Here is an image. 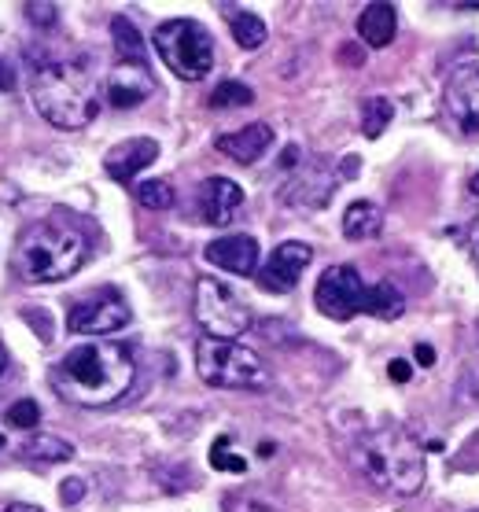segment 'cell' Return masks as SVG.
Here are the masks:
<instances>
[{
    "instance_id": "e575fe53",
    "label": "cell",
    "mask_w": 479,
    "mask_h": 512,
    "mask_svg": "<svg viewBox=\"0 0 479 512\" xmlns=\"http://www.w3.org/2000/svg\"><path fill=\"white\" fill-rule=\"evenodd\" d=\"M391 376H395L398 384H406V380H409V365H406V361H391Z\"/></svg>"
},
{
    "instance_id": "f546056e",
    "label": "cell",
    "mask_w": 479,
    "mask_h": 512,
    "mask_svg": "<svg viewBox=\"0 0 479 512\" xmlns=\"http://www.w3.org/2000/svg\"><path fill=\"white\" fill-rule=\"evenodd\" d=\"M26 19L41 26V30H48V26H56V8L52 4H26Z\"/></svg>"
},
{
    "instance_id": "8992f818",
    "label": "cell",
    "mask_w": 479,
    "mask_h": 512,
    "mask_svg": "<svg viewBox=\"0 0 479 512\" xmlns=\"http://www.w3.org/2000/svg\"><path fill=\"white\" fill-rule=\"evenodd\" d=\"M155 52L181 82H203L214 67V41L196 19H170L155 30Z\"/></svg>"
},
{
    "instance_id": "f35d334b",
    "label": "cell",
    "mask_w": 479,
    "mask_h": 512,
    "mask_svg": "<svg viewBox=\"0 0 479 512\" xmlns=\"http://www.w3.org/2000/svg\"><path fill=\"white\" fill-rule=\"evenodd\" d=\"M472 192H476V196H479V174L472 177Z\"/></svg>"
},
{
    "instance_id": "ac0fdd59",
    "label": "cell",
    "mask_w": 479,
    "mask_h": 512,
    "mask_svg": "<svg viewBox=\"0 0 479 512\" xmlns=\"http://www.w3.org/2000/svg\"><path fill=\"white\" fill-rule=\"evenodd\" d=\"M398 30V15L391 4H369L362 15H358V37H362L369 48H387L395 41Z\"/></svg>"
},
{
    "instance_id": "603a6c76",
    "label": "cell",
    "mask_w": 479,
    "mask_h": 512,
    "mask_svg": "<svg viewBox=\"0 0 479 512\" xmlns=\"http://www.w3.org/2000/svg\"><path fill=\"white\" fill-rule=\"evenodd\" d=\"M229 26H233V37L240 48H258L266 45V23L251 12H229Z\"/></svg>"
},
{
    "instance_id": "1f68e13d",
    "label": "cell",
    "mask_w": 479,
    "mask_h": 512,
    "mask_svg": "<svg viewBox=\"0 0 479 512\" xmlns=\"http://www.w3.org/2000/svg\"><path fill=\"white\" fill-rule=\"evenodd\" d=\"M12 89H15V70L0 59V93H12Z\"/></svg>"
},
{
    "instance_id": "d6a6232c",
    "label": "cell",
    "mask_w": 479,
    "mask_h": 512,
    "mask_svg": "<svg viewBox=\"0 0 479 512\" xmlns=\"http://www.w3.org/2000/svg\"><path fill=\"white\" fill-rule=\"evenodd\" d=\"M26 321H34V325H41V339H48L52 332H48V317L45 314H34V310H26Z\"/></svg>"
},
{
    "instance_id": "52a82bcc",
    "label": "cell",
    "mask_w": 479,
    "mask_h": 512,
    "mask_svg": "<svg viewBox=\"0 0 479 512\" xmlns=\"http://www.w3.org/2000/svg\"><path fill=\"white\" fill-rule=\"evenodd\" d=\"M196 321L214 339H236L251 328V310L229 284L214 277L196 280Z\"/></svg>"
},
{
    "instance_id": "836d02e7",
    "label": "cell",
    "mask_w": 479,
    "mask_h": 512,
    "mask_svg": "<svg viewBox=\"0 0 479 512\" xmlns=\"http://www.w3.org/2000/svg\"><path fill=\"white\" fill-rule=\"evenodd\" d=\"M468 247H472V258L479 262V218L472 222V229H468Z\"/></svg>"
},
{
    "instance_id": "9a60e30c",
    "label": "cell",
    "mask_w": 479,
    "mask_h": 512,
    "mask_svg": "<svg viewBox=\"0 0 479 512\" xmlns=\"http://www.w3.org/2000/svg\"><path fill=\"white\" fill-rule=\"evenodd\" d=\"M152 93H155V78L148 67L115 63V70L107 74V104L111 107H137Z\"/></svg>"
},
{
    "instance_id": "4fadbf2b",
    "label": "cell",
    "mask_w": 479,
    "mask_h": 512,
    "mask_svg": "<svg viewBox=\"0 0 479 512\" xmlns=\"http://www.w3.org/2000/svg\"><path fill=\"white\" fill-rule=\"evenodd\" d=\"M244 207V188L229 177H207L199 188V210L207 225H229Z\"/></svg>"
},
{
    "instance_id": "30bf717a",
    "label": "cell",
    "mask_w": 479,
    "mask_h": 512,
    "mask_svg": "<svg viewBox=\"0 0 479 512\" xmlns=\"http://www.w3.org/2000/svg\"><path fill=\"white\" fill-rule=\"evenodd\" d=\"M443 107L457 133L479 137V67H461L454 78L446 82Z\"/></svg>"
},
{
    "instance_id": "83f0119b",
    "label": "cell",
    "mask_w": 479,
    "mask_h": 512,
    "mask_svg": "<svg viewBox=\"0 0 479 512\" xmlns=\"http://www.w3.org/2000/svg\"><path fill=\"white\" fill-rule=\"evenodd\" d=\"M225 512H277V509H273L266 498L251 494V490H233V494L225 498Z\"/></svg>"
},
{
    "instance_id": "484cf974",
    "label": "cell",
    "mask_w": 479,
    "mask_h": 512,
    "mask_svg": "<svg viewBox=\"0 0 479 512\" xmlns=\"http://www.w3.org/2000/svg\"><path fill=\"white\" fill-rule=\"evenodd\" d=\"M251 100H255V93L244 82H222L211 93V107H218V111H225V107H247Z\"/></svg>"
},
{
    "instance_id": "ffe728a7",
    "label": "cell",
    "mask_w": 479,
    "mask_h": 512,
    "mask_svg": "<svg viewBox=\"0 0 479 512\" xmlns=\"http://www.w3.org/2000/svg\"><path fill=\"white\" fill-rule=\"evenodd\" d=\"M111 37H115L118 63H129V67H148L144 41H141V34H137V26L129 23L126 15H115V19H111Z\"/></svg>"
},
{
    "instance_id": "4316f807",
    "label": "cell",
    "mask_w": 479,
    "mask_h": 512,
    "mask_svg": "<svg viewBox=\"0 0 479 512\" xmlns=\"http://www.w3.org/2000/svg\"><path fill=\"white\" fill-rule=\"evenodd\" d=\"M211 465L218 468V472H247V461L240 454H233V439H229V435H222V439L211 446Z\"/></svg>"
},
{
    "instance_id": "5b68a950",
    "label": "cell",
    "mask_w": 479,
    "mask_h": 512,
    "mask_svg": "<svg viewBox=\"0 0 479 512\" xmlns=\"http://www.w3.org/2000/svg\"><path fill=\"white\" fill-rule=\"evenodd\" d=\"M196 373L203 384L222 391H266L269 373L255 350H247L236 339L203 336L196 343Z\"/></svg>"
},
{
    "instance_id": "60d3db41",
    "label": "cell",
    "mask_w": 479,
    "mask_h": 512,
    "mask_svg": "<svg viewBox=\"0 0 479 512\" xmlns=\"http://www.w3.org/2000/svg\"><path fill=\"white\" fill-rule=\"evenodd\" d=\"M476 512H479V509H476Z\"/></svg>"
},
{
    "instance_id": "9c48e42d",
    "label": "cell",
    "mask_w": 479,
    "mask_h": 512,
    "mask_svg": "<svg viewBox=\"0 0 479 512\" xmlns=\"http://www.w3.org/2000/svg\"><path fill=\"white\" fill-rule=\"evenodd\" d=\"M365 284L362 273L354 266H332L321 273V280H317V310L325 317H332V321H351L358 310H362V299H365Z\"/></svg>"
},
{
    "instance_id": "5bb4252c",
    "label": "cell",
    "mask_w": 479,
    "mask_h": 512,
    "mask_svg": "<svg viewBox=\"0 0 479 512\" xmlns=\"http://www.w3.org/2000/svg\"><path fill=\"white\" fill-rule=\"evenodd\" d=\"M214 148H218L225 159H233V163L251 166L273 148V126H269V122H251V126L236 129V133H222V137L214 140Z\"/></svg>"
},
{
    "instance_id": "74e56055",
    "label": "cell",
    "mask_w": 479,
    "mask_h": 512,
    "mask_svg": "<svg viewBox=\"0 0 479 512\" xmlns=\"http://www.w3.org/2000/svg\"><path fill=\"white\" fill-rule=\"evenodd\" d=\"M4 365H8V354H4V347H0V373H4Z\"/></svg>"
},
{
    "instance_id": "cb8c5ba5",
    "label": "cell",
    "mask_w": 479,
    "mask_h": 512,
    "mask_svg": "<svg viewBox=\"0 0 479 512\" xmlns=\"http://www.w3.org/2000/svg\"><path fill=\"white\" fill-rule=\"evenodd\" d=\"M391 118H395L391 100H387V96H369L362 104V133L365 137H380Z\"/></svg>"
},
{
    "instance_id": "4dcf8cb0",
    "label": "cell",
    "mask_w": 479,
    "mask_h": 512,
    "mask_svg": "<svg viewBox=\"0 0 479 512\" xmlns=\"http://www.w3.org/2000/svg\"><path fill=\"white\" fill-rule=\"evenodd\" d=\"M59 494H63V501H67V505H74V501H82L85 483H82V479H71V483H63V490H59Z\"/></svg>"
},
{
    "instance_id": "6da1fadb",
    "label": "cell",
    "mask_w": 479,
    "mask_h": 512,
    "mask_svg": "<svg viewBox=\"0 0 479 512\" xmlns=\"http://www.w3.org/2000/svg\"><path fill=\"white\" fill-rule=\"evenodd\" d=\"M347 454H351L354 472L387 494L413 498V494H421L424 479H428L421 443L402 424H380V428L354 435Z\"/></svg>"
},
{
    "instance_id": "7402d4cb",
    "label": "cell",
    "mask_w": 479,
    "mask_h": 512,
    "mask_svg": "<svg viewBox=\"0 0 479 512\" xmlns=\"http://www.w3.org/2000/svg\"><path fill=\"white\" fill-rule=\"evenodd\" d=\"M402 310H406V299H402V291H398L395 284L380 280L373 288H365L362 314H376V317H384V321H391V317H402Z\"/></svg>"
},
{
    "instance_id": "277c9868",
    "label": "cell",
    "mask_w": 479,
    "mask_h": 512,
    "mask_svg": "<svg viewBox=\"0 0 479 512\" xmlns=\"http://www.w3.org/2000/svg\"><path fill=\"white\" fill-rule=\"evenodd\" d=\"M85 255H89V244L82 240V233L56 222H41L30 225L15 247V273L30 284H56L71 277L85 262Z\"/></svg>"
},
{
    "instance_id": "2e32d148",
    "label": "cell",
    "mask_w": 479,
    "mask_h": 512,
    "mask_svg": "<svg viewBox=\"0 0 479 512\" xmlns=\"http://www.w3.org/2000/svg\"><path fill=\"white\" fill-rule=\"evenodd\" d=\"M203 258L211 266L236 273V277H251V273H258V240L255 236H222V240L207 244Z\"/></svg>"
},
{
    "instance_id": "ba28073f",
    "label": "cell",
    "mask_w": 479,
    "mask_h": 512,
    "mask_svg": "<svg viewBox=\"0 0 479 512\" xmlns=\"http://www.w3.org/2000/svg\"><path fill=\"white\" fill-rule=\"evenodd\" d=\"M129 325V303L118 288H96L67 310V328L78 336H111Z\"/></svg>"
},
{
    "instance_id": "3957f363",
    "label": "cell",
    "mask_w": 479,
    "mask_h": 512,
    "mask_svg": "<svg viewBox=\"0 0 479 512\" xmlns=\"http://www.w3.org/2000/svg\"><path fill=\"white\" fill-rule=\"evenodd\" d=\"M30 100H34L37 115L56 129H82L100 111L96 74L85 59H48L34 67Z\"/></svg>"
},
{
    "instance_id": "d4e9b609",
    "label": "cell",
    "mask_w": 479,
    "mask_h": 512,
    "mask_svg": "<svg viewBox=\"0 0 479 512\" xmlns=\"http://www.w3.org/2000/svg\"><path fill=\"white\" fill-rule=\"evenodd\" d=\"M137 199H141L148 210H170L177 196L170 181H159V177H155V181H141V185H137Z\"/></svg>"
},
{
    "instance_id": "7a4b0ae2",
    "label": "cell",
    "mask_w": 479,
    "mask_h": 512,
    "mask_svg": "<svg viewBox=\"0 0 479 512\" xmlns=\"http://www.w3.org/2000/svg\"><path fill=\"white\" fill-rule=\"evenodd\" d=\"M133 354L118 343H82L67 350V358L56 365L52 384L63 398L78 406H111L126 395L133 384Z\"/></svg>"
},
{
    "instance_id": "8fae6325",
    "label": "cell",
    "mask_w": 479,
    "mask_h": 512,
    "mask_svg": "<svg viewBox=\"0 0 479 512\" xmlns=\"http://www.w3.org/2000/svg\"><path fill=\"white\" fill-rule=\"evenodd\" d=\"M314 247L303 240H284L281 247H273V255L266 258V266L258 269V284L266 291H292L303 277V269L310 266Z\"/></svg>"
},
{
    "instance_id": "d6986e66",
    "label": "cell",
    "mask_w": 479,
    "mask_h": 512,
    "mask_svg": "<svg viewBox=\"0 0 479 512\" xmlns=\"http://www.w3.org/2000/svg\"><path fill=\"white\" fill-rule=\"evenodd\" d=\"M380 229H384V210L376 207L373 199H358L343 214V233L351 240H373L380 236Z\"/></svg>"
},
{
    "instance_id": "7c38bea8",
    "label": "cell",
    "mask_w": 479,
    "mask_h": 512,
    "mask_svg": "<svg viewBox=\"0 0 479 512\" xmlns=\"http://www.w3.org/2000/svg\"><path fill=\"white\" fill-rule=\"evenodd\" d=\"M336 196V174H328L321 163L299 166L281 188V199L295 210H321Z\"/></svg>"
},
{
    "instance_id": "d590c367",
    "label": "cell",
    "mask_w": 479,
    "mask_h": 512,
    "mask_svg": "<svg viewBox=\"0 0 479 512\" xmlns=\"http://www.w3.org/2000/svg\"><path fill=\"white\" fill-rule=\"evenodd\" d=\"M417 361H421V365H435V350L428 347V343H424V347H417Z\"/></svg>"
},
{
    "instance_id": "e0dca14e",
    "label": "cell",
    "mask_w": 479,
    "mask_h": 512,
    "mask_svg": "<svg viewBox=\"0 0 479 512\" xmlns=\"http://www.w3.org/2000/svg\"><path fill=\"white\" fill-rule=\"evenodd\" d=\"M159 159V144L152 137H133V140H122L115 144L104 159V170L107 177H115V181H133V177L141 174L144 166H152Z\"/></svg>"
},
{
    "instance_id": "f1b7e54d",
    "label": "cell",
    "mask_w": 479,
    "mask_h": 512,
    "mask_svg": "<svg viewBox=\"0 0 479 512\" xmlns=\"http://www.w3.org/2000/svg\"><path fill=\"white\" fill-rule=\"evenodd\" d=\"M37 420H41V406L34 398H23L8 409V424H15V428H37Z\"/></svg>"
},
{
    "instance_id": "44dd1931",
    "label": "cell",
    "mask_w": 479,
    "mask_h": 512,
    "mask_svg": "<svg viewBox=\"0 0 479 512\" xmlns=\"http://www.w3.org/2000/svg\"><path fill=\"white\" fill-rule=\"evenodd\" d=\"M19 454L26 461H41V465H59V461H71L74 457V446L67 439H59V435H30L23 446H19Z\"/></svg>"
},
{
    "instance_id": "8d00e7d4",
    "label": "cell",
    "mask_w": 479,
    "mask_h": 512,
    "mask_svg": "<svg viewBox=\"0 0 479 512\" xmlns=\"http://www.w3.org/2000/svg\"><path fill=\"white\" fill-rule=\"evenodd\" d=\"M0 512H45V509H37V505H23V501H15V505H4Z\"/></svg>"
},
{
    "instance_id": "ab89813d",
    "label": "cell",
    "mask_w": 479,
    "mask_h": 512,
    "mask_svg": "<svg viewBox=\"0 0 479 512\" xmlns=\"http://www.w3.org/2000/svg\"><path fill=\"white\" fill-rule=\"evenodd\" d=\"M0 446H4V439H0Z\"/></svg>"
}]
</instances>
